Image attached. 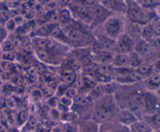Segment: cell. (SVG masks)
<instances>
[{
    "instance_id": "3957f363",
    "label": "cell",
    "mask_w": 160,
    "mask_h": 132,
    "mask_svg": "<svg viewBox=\"0 0 160 132\" xmlns=\"http://www.w3.org/2000/svg\"><path fill=\"white\" fill-rule=\"evenodd\" d=\"M128 13L130 20H132L134 23H140V22L143 21L145 20V15L143 11H142V9L138 6L134 4V3H132L130 6Z\"/></svg>"
},
{
    "instance_id": "f35d334b",
    "label": "cell",
    "mask_w": 160,
    "mask_h": 132,
    "mask_svg": "<svg viewBox=\"0 0 160 132\" xmlns=\"http://www.w3.org/2000/svg\"><path fill=\"white\" fill-rule=\"evenodd\" d=\"M156 67L158 70H160V60H158L157 62L156 63Z\"/></svg>"
},
{
    "instance_id": "30bf717a",
    "label": "cell",
    "mask_w": 160,
    "mask_h": 132,
    "mask_svg": "<svg viewBox=\"0 0 160 132\" xmlns=\"http://www.w3.org/2000/svg\"><path fill=\"white\" fill-rule=\"evenodd\" d=\"M129 59H130V66L133 67H138L139 66L142 64V60L139 56L138 53H134V52H131L129 54Z\"/></svg>"
},
{
    "instance_id": "7402d4cb",
    "label": "cell",
    "mask_w": 160,
    "mask_h": 132,
    "mask_svg": "<svg viewBox=\"0 0 160 132\" xmlns=\"http://www.w3.org/2000/svg\"><path fill=\"white\" fill-rule=\"evenodd\" d=\"M70 20V13L67 9H63L61 11L60 15H59V20L61 23H67Z\"/></svg>"
},
{
    "instance_id": "5bb4252c",
    "label": "cell",
    "mask_w": 160,
    "mask_h": 132,
    "mask_svg": "<svg viewBox=\"0 0 160 132\" xmlns=\"http://www.w3.org/2000/svg\"><path fill=\"white\" fill-rule=\"evenodd\" d=\"M136 49H137V53H142V54H146L149 52L150 50V45L147 42L144 41V42H139L136 46Z\"/></svg>"
},
{
    "instance_id": "6da1fadb",
    "label": "cell",
    "mask_w": 160,
    "mask_h": 132,
    "mask_svg": "<svg viewBox=\"0 0 160 132\" xmlns=\"http://www.w3.org/2000/svg\"><path fill=\"white\" fill-rule=\"evenodd\" d=\"M105 30L109 38H117L121 31V22L117 17H110L105 23Z\"/></svg>"
},
{
    "instance_id": "603a6c76",
    "label": "cell",
    "mask_w": 160,
    "mask_h": 132,
    "mask_svg": "<svg viewBox=\"0 0 160 132\" xmlns=\"http://www.w3.org/2000/svg\"><path fill=\"white\" fill-rule=\"evenodd\" d=\"M152 34H154V33H153V28L152 25H149V26H147L145 28H144L142 35L145 38H150L152 36Z\"/></svg>"
},
{
    "instance_id": "9a60e30c",
    "label": "cell",
    "mask_w": 160,
    "mask_h": 132,
    "mask_svg": "<svg viewBox=\"0 0 160 132\" xmlns=\"http://www.w3.org/2000/svg\"><path fill=\"white\" fill-rule=\"evenodd\" d=\"M73 102H74L75 104L78 105V106H84L89 103V99L88 97L84 96V95H78L73 99Z\"/></svg>"
},
{
    "instance_id": "ba28073f",
    "label": "cell",
    "mask_w": 160,
    "mask_h": 132,
    "mask_svg": "<svg viewBox=\"0 0 160 132\" xmlns=\"http://www.w3.org/2000/svg\"><path fill=\"white\" fill-rule=\"evenodd\" d=\"M76 78L75 73L72 70H64L62 74V81L67 85H70L73 84Z\"/></svg>"
},
{
    "instance_id": "4fadbf2b",
    "label": "cell",
    "mask_w": 160,
    "mask_h": 132,
    "mask_svg": "<svg viewBox=\"0 0 160 132\" xmlns=\"http://www.w3.org/2000/svg\"><path fill=\"white\" fill-rule=\"evenodd\" d=\"M143 30L144 28L139 23H134L131 26H130V33L132 35H141L143 33Z\"/></svg>"
},
{
    "instance_id": "7a4b0ae2",
    "label": "cell",
    "mask_w": 160,
    "mask_h": 132,
    "mask_svg": "<svg viewBox=\"0 0 160 132\" xmlns=\"http://www.w3.org/2000/svg\"><path fill=\"white\" fill-rule=\"evenodd\" d=\"M134 47V43L129 35H122L117 43L116 49L120 54H129L132 52Z\"/></svg>"
},
{
    "instance_id": "52a82bcc",
    "label": "cell",
    "mask_w": 160,
    "mask_h": 132,
    "mask_svg": "<svg viewBox=\"0 0 160 132\" xmlns=\"http://www.w3.org/2000/svg\"><path fill=\"white\" fill-rule=\"evenodd\" d=\"M95 59L102 64H107L113 59H112V55L109 52L101 51L97 53Z\"/></svg>"
},
{
    "instance_id": "f546056e",
    "label": "cell",
    "mask_w": 160,
    "mask_h": 132,
    "mask_svg": "<svg viewBox=\"0 0 160 132\" xmlns=\"http://www.w3.org/2000/svg\"><path fill=\"white\" fill-rule=\"evenodd\" d=\"M79 132H96L92 129V127L89 126V124H83L80 128Z\"/></svg>"
},
{
    "instance_id": "4316f807",
    "label": "cell",
    "mask_w": 160,
    "mask_h": 132,
    "mask_svg": "<svg viewBox=\"0 0 160 132\" xmlns=\"http://www.w3.org/2000/svg\"><path fill=\"white\" fill-rule=\"evenodd\" d=\"M148 82L150 84L154 86L160 85V75H153L148 80Z\"/></svg>"
},
{
    "instance_id": "ab89813d",
    "label": "cell",
    "mask_w": 160,
    "mask_h": 132,
    "mask_svg": "<svg viewBox=\"0 0 160 132\" xmlns=\"http://www.w3.org/2000/svg\"><path fill=\"white\" fill-rule=\"evenodd\" d=\"M159 94H160V87H159Z\"/></svg>"
},
{
    "instance_id": "836d02e7",
    "label": "cell",
    "mask_w": 160,
    "mask_h": 132,
    "mask_svg": "<svg viewBox=\"0 0 160 132\" xmlns=\"http://www.w3.org/2000/svg\"><path fill=\"white\" fill-rule=\"evenodd\" d=\"M152 121L154 124L157 127H160V114H156L153 117Z\"/></svg>"
},
{
    "instance_id": "7c38bea8",
    "label": "cell",
    "mask_w": 160,
    "mask_h": 132,
    "mask_svg": "<svg viewBox=\"0 0 160 132\" xmlns=\"http://www.w3.org/2000/svg\"><path fill=\"white\" fill-rule=\"evenodd\" d=\"M102 47L106 51L109 52V50H112L113 48H116L117 43L111 38H103L102 39Z\"/></svg>"
},
{
    "instance_id": "d6986e66",
    "label": "cell",
    "mask_w": 160,
    "mask_h": 132,
    "mask_svg": "<svg viewBox=\"0 0 160 132\" xmlns=\"http://www.w3.org/2000/svg\"><path fill=\"white\" fill-rule=\"evenodd\" d=\"M144 100H145V108L148 110H152L154 109L155 103L152 99L150 96H144Z\"/></svg>"
},
{
    "instance_id": "74e56055",
    "label": "cell",
    "mask_w": 160,
    "mask_h": 132,
    "mask_svg": "<svg viewBox=\"0 0 160 132\" xmlns=\"http://www.w3.org/2000/svg\"><path fill=\"white\" fill-rule=\"evenodd\" d=\"M85 82L87 83V84H88V85L92 86V87H93V86L95 85V81H93V79H92V78H85Z\"/></svg>"
},
{
    "instance_id": "44dd1931",
    "label": "cell",
    "mask_w": 160,
    "mask_h": 132,
    "mask_svg": "<svg viewBox=\"0 0 160 132\" xmlns=\"http://www.w3.org/2000/svg\"><path fill=\"white\" fill-rule=\"evenodd\" d=\"M93 13L96 17H100L105 13V8L102 7L101 5H96L93 7Z\"/></svg>"
},
{
    "instance_id": "2e32d148",
    "label": "cell",
    "mask_w": 160,
    "mask_h": 132,
    "mask_svg": "<svg viewBox=\"0 0 160 132\" xmlns=\"http://www.w3.org/2000/svg\"><path fill=\"white\" fill-rule=\"evenodd\" d=\"M127 78L129 79L130 81H132V82H137V81H140L143 79V75H142L138 71H133V72H131V73L128 75Z\"/></svg>"
},
{
    "instance_id": "8fae6325",
    "label": "cell",
    "mask_w": 160,
    "mask_h": 132,
    "mask_svg": "<svg viewBox=\"0 0 160 132\" xmlns=\"http://www.w3.org/2000/svg\"><path fill=\"white\" fill-rule=\"evenodd\" d=\"M132 130L134 132H150L149 126L143 122H136L132 125Z\"/></svg>"
},
{
    "instance_id": "d6a6232c",
    "label": "cell",
    "mask_w": 160,
    "mask_h": 132,
    "mask_svg": "<svg viewBox=\"0 0 160 132\" xmlns=\"http://www.w3.org/2000/svg\"><path fill=\"white\" fill-rule=\"evenodd\" d=\"M28 124H29L30 127H31V128H35L36 125H37V120H36L34 117H31L28 119Z\"/></svg>"
},
{
    "instance_id": "e575fe53",
    "label": "cell",
    "mask_w": 160,
    "mask_h": 132,
    "mask_svg": "<svg viewBox=\"0 0 160 132\" xmlns=\"http://www.w3.org/2000/svg\"><path fill=\"white\" fill-rule=\"evenodd\" d=\"M153 33L156 35H160V21L153 28Z\"/></svg>"
},
{
    "instance_id": "60d3db41",
    "label": "cell",
    "mask_w": 160,
    "mask_h": 132,
    "mask_svg": "<svg viewBox=\"0 0 160 132\" xmlns=\"http://www.w3.org/2000/svg\"><path fill=\"white\" fill-rule=\"evenodd\" d=\"M158 132H160V130H159V131H158Z\"/></svg>"
},
{
    "instance_id": "ffe728a7",
    "label": "cell",
    "mask_w": 160,
    "mask_h": 132,
    "mask_svg": "<svg viewBox=\"0 0 160 132\" xmlns=\"http://www.w3.org/2000/svg\"><path fill=\"white\" fill-rule=\"evenodd\" d=\"M77 12L81 17H86L88 15V9L85 5H79L77 7Z\"/></svg>"
},
{
    "instance_id": "d4e9b609",
    "label": "cell",
    "mask_w": 160,
    "mask_h": 132,
    "mask_svg": "<svg viewBox=\"0 0 160 132\" xmlns=\"http://www.w3.org/2000/svg\"><path fill=\"white\" fill-rule=\"evenodd\" d=\"M115 5H116V2L112 1V0H106V1L101 2V6H102V7H104L105 9H113Z\"/></svg>"
},
{
    "instance_id": "ac0fdd59",
    "label": "cell",
    "mask_w": 160,
    "mask_h": 132,
    "mask_svg": "<svg viewBox=\"0 0 160 132\" xmlns=\"http://www.w3.org/2000/svg\"><path fill=\"white\" fill-rule=\"evenodd\" d=\"M36 54H37L38 57L44 62H48L49 60V55H48V51L37 49L36 50Z\"/></svg>"
},
{
    "instance_id": "8992f818",
    "label": "cell",
    "mask_w": 160,
    "mask_h": 132,
    "mask_svg": "<svg viewBox=\"0 0 160 132\" xmlns=\"http://www.w3.org/2000/svg\"><path fill=\"white\" fill-rule=\"evenodd\" d=\"M114 65L118 67H125L130 66V59L128 54H119L113 59Z\"/></svg>"
},
{
    "instance_id": "277c9868",
    "label": "cell",
    "mask_w": 160,
    "mask_h": 132,
    "mask_svg": "<svg viewBox=\"0 0 160 132\" xmlns=\"http://www.w3.org/2000/svg\"><path fill=\"white\" fill-rule=\"evenodd\" d=\"M93 117L95 121L98 123H105L110 119L111 111L106 108H98L94 112Z\"/></svg>"
},
{
    "instance_id": "4dcf8cb0",
    "label": "cell",
    "mask_w": 160,
    "mask_h": 132,
    "mask_svg": "<svg viewBox=\"0 0 160 132\" xmlns=\"http://www.w3.org/2000/svg\"><path fill=\"white\" fill-rule=\"evenodd\" d=\"M2 48L6 52H10L13 48V45H12V43L11 42L7 41V42H5L3 43Z\"/></svg>"
},
{
    "instance_id": "cb8c5ba5",
    "label": "cell",
    "mask_w": 160,
    "mask_h": 132,
    "mask_svg": "<svg viewBox=\"0 0 160 132\" xmlns=\"http://www.w3.org/2000/svg\"><path fill=\"white\" fill-rule=\"evenodd\" d=\"M81 63L84 66H92L94 63V58L92 56H91L90 55H88V56H84V57L81 59Z\"/></svg>"
},
{
    "instance_id": "8d00e7d4",
    "label": "cell",
    "mask_w": 160,
    "mask_h": 132,
    "mask_svg": "<svg viewBox=\"0 0 160 132\" xmlns=\"http://www.w3.org/2000/svg\"><path fill=\"white\" fill-rule=\"evenodd\" d=\"M42 79L44 80V81H51V78H52V75L48 73H45V72H44L43 74H42Z\"/></svg>"
},
{
    "instance_id": "f1b7e54d",
    "label": "cell",
    "mask_w": 160,
    "mask_h": 132,
    "mask_svg": "<svg viewBox=\"0 0 160 132\" xmlns=\"http://www.w3.org/2000/svg\"><path fill=\"white\" fill-rule=\"evenodd\" d=\"M2 59L6 61H12L15 59V55L12 53V52H5L2 55Z\"/></svg>"
},
{
    "instance_id": "9c48e42d",
    "label": "cell",
    "mask_w": 160,
    "mask_h": 132,
    "mask_svg": "<svg viewBox=\"0 0 160 132\" xmlns=\"http://www.w3.org/2000/svg\"><path fill=\"white\" fill-rule=\"evenodd\" d=\"M84 33L78 29H73V31H70V35H69V38H70V40L72 42H80L84 39Z\"/></svg>"
},
{
    "instance_id": "5b68a950",
    "label": "cell",
    "mask_w": 160,
    "mask_h": 132,
    "mask_svg": "<svg viewBox=\"0 0 160 132\" xmlns=\"http://www.w3.org/2000/svg\"><path fill=\"white\" fill-rule=\"evenodd\" d=\"M120 120L126 125H133L136 123V118L129 111L123 110L120 114Z\"/></svg>"
},
{
    "instance_id": "484cf974",
    "label": "cell",
    "mask_w": 160,
    "mask_h": 132,
    "mask_svg": "<svg viewBox=\"0 0 160 132\" xmlns=\"http://www.w3.org/2000/svg\"><path fill=\"white\" fill-rule=\"evenodd\" d=\"M29 117H28V111L23 110L18 115V120L20 121V124H23L24 122H26L27 120H28Z\"/></svg>"
},
{
    "instance_id": "1f68e13d",
    "label": "cell",
    "mask_w": 160,
    "mask_h": 132,
    "mask_svg": "<svg viewBox=\"0 0 160 132\" xmlns=\"http://www.w3.org/2000/svg\"><path fill=\"white\" fill-rule=\"evenodd\" d=\"M50 34H51V35L52 36V37L58 38V37H59L61 34H62V31H61L60 28H54V29L52 30V31L50 32Z\"/></svg>"
},
{
    "instance_id": "e0dca14e",
    "label": "cell",
    "mask_w": 160,
    "mask_h": 132,
    "mask_svg": "<svg viewBox=\"0 0 160 132\" xmlns=\"http://www.w3.org/2000/svg\"><path fill=\"white\" fill-rule=\"evenodd\" d=\"M152 67L148 64H141L138 67V72L140 73L142 75L148 74L152 71Z\"/></svg>"
},
{
    "instance_id": "d590c367",
    "label": "cell",
    "mask_w": 160,
    "mask_h": 132,
    "mask_svg": "<svg viewBox=\"0 0 160 132\" xmlns=\"http://www.w3.org/2000/svg\"><path fill=\"white\" fill-rule=\"evenodd\" d=\"M80 66H81V63H80L78 61H74V62H73L71 63V67H72V70H78V68L80 67Z\"/></svg>"
},
{
    "instance_id": "83f0119b",
    "label": "cell",
    "mask_w": 160,
    "mask_h": 132,
    "mask_svg": "<svg viewBox=\"0 0 160 132\" xmlns=\"http://www.w3.org/2000/svg\"><path fill=\"white\" fill-rule=\"evenodd\" d=\"M78 95V91L74 88H70L67 89V93H66V96L68 97L69 99H74L75 97Z\"/></svg>"
}]
</instances>
